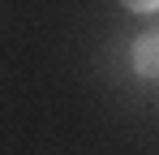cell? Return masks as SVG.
Here are the masks:
<instances>
[{"label":"cell","mask_w":159,"mask_h":155,"mask_svg":"<svg viewBox=\"0 0 159 155\" xmlns=\"http://www.w3.org/2000/svg\"><path fill=\"white\" fill-rule=\"evenodd\" d=\"M120 4H125L129 13H155L159 9V0H120Z\"/></svg>","instance_id":"7a4b0ae2"},{"label":"cell","mask_w":159,"mask_h":155,"mask_svg":"<svg viewBox=\"0 0 159 155\" xmlns=\"http://www.w3.org/2000/svg\"><path fill=\"white\" fill-rule=\"evenodd\" d=\"M133 69L142 78H159V30L138 35V43H133Z\"/></svg>","instance_id":"6da1fadb"}]
</instances>
